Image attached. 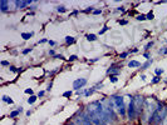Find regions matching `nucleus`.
I'll list each match as a JSON object with an SVG mask.
<instances>
[{
	"instance_id": "obj_1",
	"label": "nucleus",
	"mask_w": 167,
	"mask_h": 125,
	"mask_svg": "<svg viewBox=\"0 0 167 125\" xmlns=\"http://www.w3.org/2000/svg\"><path fill=\"white\" fill-rule=\"evenodd\" d=\"M167 116V108L162 106L161 104L157 106V109L153 111V114L148 119V124L150 125H160Z\"/></svg>"
},
{
	"instance_id": "obj_2",
	"label": "nucleus",
	"mask_w": 167,
	"mask_h": 125,
	"mask_svg": "<svg viewBox=\"0 0 167 125\" xmlns=\"http://www.w3.org/2000/svg\"><path fill=\"white\" fill-rule=\"evenodd\" d=\"M112 100H113V104H116L117 110L121 114V116H124L126 111H127L126 110V105H124V98L121 96V95H114V96H112Z\"/></svg>"
},
{
	"instance_id": "obj_3",
	"label": "nucleus",
	"mask_w": 167,
	"mask_h": 125,
	"mask_svg": "<svg viewBox=\"0 0 167 125\" xmlns=\"http://www.w3.org/2000/svg\"><path fill=\"white\" fill-rule=\"evenodd\" d=\"M128 98H129V104H128V108H127V114H128L129 120H133V119H136L137 109H136V105H135L133 98H132V96H128Z\"/></svg>"
},
{
	"instance_id": "obj_4",
	"label": "nucleus",
	"mask_w": 167,
	"mask_h": 125,
	"mask_svg": "<svg viewBox=\"0 0 167 125\" xmlns=\"http://www.w3.org/2000/svg\"><path fill=\"white\" fill-rule=\"evenodd\" d=\"M85 84H87V79H85V78H79V79H77V80H74V83H73V89L77 90V91H79Z\"/></svg>"
},
{
	"instance_id": "obj_5",
	"label": "nucleus",
	"mask_w": 167,
	"mask_h": 125,
	"mask_svg": "<svg viewBox=\"0 0 167 125\" xmlns=\"http://www.w3.org/2000/svg\"><path fill=\"white\" fill-rule=\"evenodd\" d=\"M14 4H15L16 9H24L28 5L30 6L33 4V1H31V0H25V1H19V0H16V1H14Z\"/></svg>"
},
{
	"instance_id": "obj_6",
	"label": "nucleus",
	"mask_w": 167,
	"mask_h": 125,
	"mask_svg": "<svg viewBox=\"0 0 167 125\" xmlns=\"http://www.w3.org/2000/svg\"><path fill=\"white\" fill-rule=\"evenodd\" d=\"M119 73H121V69H114L113 66H111V68L107 70V74H109V75H114V76H117Z\"/></svg>"
},
{
	"instance_id": "obj_7",
	"label": "nucleus",
	"mask_w": 167,
	"mask_h": 125,
	"mask_svg": "<svg viewBox=\"0 0 167 125\" xmlns=\"http://www.w3.org/2000/svg\"><path fill=\"white\" fill-rule=\"evenodd\" d=\"M8 5H9V3L5 1V0H1V1H0V10H1V13L8 11Z\"/></svg>"
},
{
	"instance_id": "obj_8",
	"label": "nucleus",
	"mask_w": 167,
	"mask_h": 125,
	"mask_svg": "<svg viewBox=\"0 0 167 125\" xmlns=\"http://www.w3.org/2000/svg\"><path fill=\"white\" fill-rule=\"evenodd\" d=\"M128 66L129 68H138V66H142V65H141V62L137 61V60H131L128 62Z\"/></svg>"
},
{
	"instance_id": "obj_9",
	"label": "nucleus",
	"mask_w": 167,
	"mask_h": 125,
	"mask_svg": "<svg viewBox=\"0 0 167 125\" xmlns=\"http://www.w3.org/2000/svg\"><path fill=\"white\" fill-rule=\"evenodd\" d=\"M152 62H153V60H152V59H150V60H147V61L144 62V64H142L141 69H142V70H146L147 68H150V66H151V64H152Z\"/></svg>"
},
{
	"instance_id": "obj_10",
	"label": "nucleus",
	"mask_w": 167,
	"mask_h": 125,
	"mask_svg": "<svg viewBox=\"0 0 167 125\" xmlns=\"http://www.w3.org/2000/svg\"><path fill=\"white\" fill-rule=\"evenodd\" d=\"M65 43L68 45L74 44V43H76V38H74V36H65Z\"/></svg>"
},
{
	"instance_id": "obj_11",
	"label": "nucleus",
	"mask_w": 167,
	"mask_h": 125,
	"mask_svg": "<svg viewBox=\"0 0 167 125\" xmlns=\"http://www.w3.org/2000/svg\"><path fill=\"white\" fill-rule=\"evenodd\" d=\"M33 35H34L33 31H30V33H22V38H23L24 40H29Z\"/></svg>"
},
{
	"instance_id": "obj_12",
	"label": "nucleus",
	"mask_w": 167,
	"mask_h": 125,
	"mask_svg": "<svg viewBox=\"0 0 167 125\" xmlns=\"http://www.w3.org/2000/svg\"><path fill=\"white\" fill-rule=\"evenodd\" d=\"M3 101H4V103H6V104H10V105L14 103V101H13V99H11L10 96H8V95H3Z\"/></svg>"
},
{
	"instance_id": "obj_13",
	"label": "nucleus",
	"mask_w": 167,
	"mask_h": 125,
	"mask_svg": "<svg viewBox=\"0 0 167 125\" xmlns=\"http://www.w3.org/2000/svg\"><path fill=\"white\" fill-rule=\"evenodd\" d=\"M98 38H97V35L96 34H88L87 35V40L88 41H96Z\"/></svg>"
},
{
	"instance_id": "obj_14",
	"label": "nucleus",
	"mask_w": 167,
	"mask_h": 125,
	"mask_svg": "<svg viewBox=\"0 0 167 125\" xmlns=\"http://www.w3.org/2000/svg\"><path fill=\"white\" fill-rule=\"evenodd\" d=\"M96 90H97V89H96V86H93V88H92V89H89V90L84 91V96H87V98H88V96H90V95H92V94H93V93H94Z\"/></svg>"
},
{
	"instance_id": "obj_15",
	"label": "nucleus",
	"mask_w": 167,
	"mask_h": 125,
	"mask_svg": "<svg viewBox=\"0 0 167 125\" xmlns=\"http://www.w3.org/2000/svg\"><path fill=\"white\" fill-rule=\"evenodd\" d=\"M36 99H38V96H35V95H31L29 99H28V104H34L36 101Z\"/></svg>"
},
{
	"instance_id": "obj_16",
	"label": "nucleus",
	"mask_w": 167,
	"mask_h": 125,
	"mask_svg": "<svg viewBox=\"0 0 167 125\" xmlns=\"http://www.w3.org/2000/svg\"><path fill=\"white\" fill-rule=\"evenodd\" d=\"M137 20H138V21H144V20L147 19L146 18V15L144 14H139V15H137V18H136Z\"/></svg>"
},
{
	"instance_id": "obj_17",
	"label": "nucleus",
	"mask_w": 167,
	"mask_h": 125,
	"mask_svg": "<svg viewBox=\"0 0 167 125\" xmlns=\"http://www.w3.org/2000/svg\"><path fill=\"white\" fill-rule=\"evenodd\" d=\"M161 81V78L160 76H155L152 80H151V84H157V83H160Z\"/></svg>"
},
{
	"instance_id": "obj_18",
	"label": "nucleus",
	"mask_w": 167,
	"mask_h": 125,
	"mask_svg": "<svg viewBox=\"0 0 167 125\" xmlns=\"http://www.w3.org/2000/svg\"><path fill=\"white\" fill-rule=\"evenodd\" d=\"M19 114H20V111H19V110H14V111H11V113H10V118H16Z\"/></svg>"
},
{
	"instance_id": "obj_19",
	"label": "nucleus",
	"mask_w": 167,
	"mask_h": 125,
	"mask_svg": "<svg viewBox=\"0 0 167 125\" xmlns=\"http://www.w3.org/2000/svg\"><path fill=\"white\" fill-rule=\"evenodd\" d=\"M57 10H58L59 13H65V11H67V9H65V6H63V5H59V6L57 8Z\"/></svg>"
},
{
	"instance_id": "obj_20",
	"label": "nucleus",
	"mask_w": 167,
	"mask_h": 125,
	"mask_svg": "<svg viewBox=\"0 0 167 125\" xmlns=\"http://www.w3.org/2000/svg\"><path fill=\"white\" fill-rule=\"evenodd\" d=\"M72 94H73V91L72 90H68V91L63 93V98H69V96H72Z\"/></svg>"
},
{
	"instance_id": "obj_21",
	"label": "nucleus",
	"mask_w": 167,
	"mask_h": 125,
	"mask_svg": "<svg viewBox=\"0 0 167 125\" xmlns=\"http://www.w3.org/2000/svg\"><path fill=\"white\" fill-rule=\"evenodd\" d=\"M109 80H111V83H117V81H118V78L114 76V75H111V76H109Z\"/></svg>"
},
{
	"instance_id": "obj_22",
	"label": "nucleus",
	"mask_w": 167,
	"mask_h": 125,
	"mask_svg": "<svg viewBox=\"0 0 167 125\" xmlns=\"http://www.w3.org/2000/svg\"><path fill=\"white\" fill-rule=\"evenodd\" d=\"M158 53H160L161 55H165V54H167V48H166V46H163V48H161Z\"/></svg>"
},
{
	"instance_id": "obj_23",
	"label": "nucleus",
	"mask_w": 167,
	"mask_h": 125,
	"mask_svg": "<svg viewBox=\"0 0 167 125\" xmlns=\"http://www.w3.org/2000/svg\"><path fill=\"white\" fill-rule=\"evenodd\" d=\"M146 18H147L148 20H153V19H155V15H153V13H148V14L146 15Z\"/></svg>"
},
{
	"instance_id": "obj_24",
	"label": "nucleus",
	"mask_w": 167,
	"mask_h": 125,
	"mask_svg": "<svg viewBox=\"0 0 167 125\" xmlns=\"http://www.w3.org/2000/svg\"><path fill=\"white\" fill-rule=\"evenodd\" d=\"M163 71H165L163 69H156V70H155V73H156V75H157V76L162 75V74H163Z\"/></svg>"
},
{
	"instance_id": "obj_25",
	"label": "nucleus",
	"mask_w": 167,
	"mask_h": 125,
	"mask_svg": "<svg viewBox=\"0 0 167 125\" xmlns=\"http://www.w3.org/2000/svg\"><path fill=\"white\" fill-rule=\"evenodd\" d=\"M152 46H153V41H150V43H148V44L144 46V49H146V50H148V49H151Z\"/></svg>"
},
{
	"instance_id": "obj_26",
	"label": "nucleus",
	"mask_w": 167,
	"mask_h": 125,
	"mask_svg": "<svg viewBox=\"0 0 167 125\" xmlns=\"http://www.w3.org/2000/svg\"><path fill=\"white\" fill-rule=\"evenodd\" d=\"M31 50H33L31 48H28V49H24V50H23V54H24V55H27V54H29V53H31Z\"/></svg>"
},
{
	"instance_id": "obj_27",
	"label": "nucleus",
	"mask_w": 167,
	"mask_h": 125,
	"mask_svg": "<svg viewBox=\"0 0 167 125\" xmlns=\"http://www.w3.org/2000/svg\"><path fill=\"white\" fill-rule=\"evenodd\" d=\"M128 54H129L128 51H126V53H122V54H119V58H121V59H124V58H127V56H128Z\"/></svg>"
},
{
	"instance_id": "obj_28",
	"label": "nucleus",
	"mask_w": 167,
	"mask_h": 125,
	"mask_svg": "<svg viewBox=\"0 0 167 125\" xmlns=\"http://www.w3.org/2000/svg\"><path fill=\"white\" fill-rule=\"evenodd\" d=\"M1 65H3V66H10V62L6 61V60H3V61H1Z\"/></svg>"
},
{
	"instance_id": "obj_29",
	"label": "nucleus",
	"mask_w": 167,
	"mask_h": 125,
	"mask_svg": "<svg viewBox=\"0 0 167 125\" xmlns=\"http://www.w3.org/2000/svg\"><path fill=\"white\" fill-rule=\"evenodd\" d=\"M108 29H109L108 26H104V28H103L102 30H99V35H102V34H104V33H106V31H107Z\"/></svg>"
},
{
	"instance_id": "obj_30",
	"label": "nucleus",
	"mask_w": 167,
	"mask_h": 125,
	"mask_svg": "<svg viewBox=\"0 0 167 125\" xmlns=\"http://www.w3.org/2000/svg\"><path fill=\"white\" fill-rule=\"evenodd\" d=\"M77 59H78L77 55H70L69 56V61H74V60H77Z\"/></svg>"
},
{
	"instance_id": "obj_31",
	"label": "nucleus",
	"mask_w": 167,
	"mask_h": 125,
	"mask_svg": "<svg viewBox=\"0 0 167 125\" xmlns=\"http://www.w3.org/2000/svg\"><path fill=\"white\" fill-rule=\"evenodd\" d=\"M54 58H55V59H60V60H64V59H65V58L62 55V54H57V55H55Z\"/></svg>"
},
{
	"instance_id": "obj_32",
	"label": "nucleus",
	"mask_w": 167,
	"mask_h": 125,
	"mask_svg": "<svg viewBox=\"0 0 167 125\" xmlns=\"http://www.w3.org/2000/svg\"><path fill=\"white\" fill-rule=\"evenodd\" d=\"M9 69H10V71H13V73H18V71H20V69H15L14 66H9Z\"/></svg>"
},
{
	"instance_id": "obj_33",
	"label": "nucleus",
	"mask_w": 167,
	"mask_h": 125,
	"mask_svg": "<svg viewBox=\"0 0 167 125\" xmlns=\"http://www.w3.org/2000/svg\"><path fill=\"white\" fill-rule=\"evenodd\" d=\"M44 94H45V91H44V90H40L36 96H38V98H43V96H44Z\"/></svg>"
},
{
	"instance_id": "obj_34",
	"label": "nucleus",
	"mask_w": 167,
	"mask_h": 125,
	"mask_svg": "<svg viewBox=\"0 0 167 125\" xmlns=\"http://www.w3.org/2000/svg\"><path fill=\"white\" fill-rule=\"evenodd\" d=\"M117 11H119V13H124V11H126V8H124V6H119V8H117Z\"/></svg>"
},
{
	"instance_id": "obj_35",
	"label": "nucleus",
	"mask_w": 167,
	"mask_h": 125,
	"mask_svg": "<svg viewBox=\"0 0 167 125\" xmlns=\"http://www.w3.org/2000/svg\"><path fill=\"white\" fill-rule=\"evenodd\" d=\"M93 14H94V15H99V14H102V9H96V10L93 11Z\"/></svg>"
},
{
	"instance_id": "obj_36",
	"label": "nucleus",
	"mask_w": 167,
	"mask_h": 125,
	"mask_svg": "<svg viewBox=\"0 0 167 125\" xmlns=\"http://www.w3.org/2000/svg\"><path fill=\"white\" fill-rule=\"evenodd\" d=\"M25 94H29L31 96L33 95V89H25Z\"/></svg>"
},
{
	"instance_id": "obj_37",
	"label": "nucleus",
	"mask_w": 167,
	"mask_h": 125,
	"mask_svg": "<svg viewBox=\"0 0 167 125\" xmlns=\"http://www.w3.org/2000/svg\"><path fill=\"white\" fill-rule=\"evenodd\" d=\"M90 11H94V9H93V6H89L88 9H85V10H84V13H90Z\"/></svg>"
},
{
	"instance_id": "obj_38",
	"label": "nucleus",
	"mask_w": 167,
	"mask_h": 125,
	"mask_svg": "<svg viewBox=\"0 0 167 125\" xmlns=\"http://www.w3.org/2000/svg\"><path fill=\"white\" fill-rule=\"evenodd\" d=\"M48 44H49L50 46H54V45H55V41H54V40H49V41H48Z\"/></svg>"
},
{
	"instance_id": "obj_39",
	"label": "nucleus",
	"mask_w": 167,
	"mask_h": 125,
	"mask_svg": "<svg viewBox=\"0 0 167 125\" xmlns=\"http://www.w3.org/2000/svg\"><path fill=\"white\" fill-rule=\"evenodd\" d=\"M49 40H47V39H42V40H39V44H44V43H48Z\"/></svg>"
},
{
	"instance_id": "obj_40",
	"label": "nucleus",
	"mask_w": 167,
	"mask_h": 125,
	"mask_svg": "<svg viewBox=\"0 0 167 125\" xmlns=\"http://www.w3.org/2000/svg\"><path fill=\"white\" fill-rule=\"evenodd\" d=\"M127 23H128L127 20H119V24H121V25H126Z\"/></svg>"
},
{
	"instance_id": "obj_41",
	"label": "nucleus",
	"mask_w": 167,
	"mask_h": 125,
	"mask_svg": "<svg viewBox=\"0 0 167 125\" xmlns=\"http://www.w3.org/2000/svg\"><path fill=\"white\" fill-rule=\"evenodd\" d=\"M49 55H52V56H55V55H57V54H55V51L52 49V50H49Z\"/></svg>"
},
{
	"instance_id": "obj_42",
	"label": "nucleus",
	"mask_w": 167,
	"mask_h": 125,
	"mask_svg": "<svg viewBox=\"0 0 167 125\" xmlns=\"http://www.w3.org/2000/svg\"><path fill=\"white\" fill-rule=\"evenodd\" d=\"M143 58H146L147 60H150V54H148V53H144V54H143Z\"/></svg>"
},
{
	"instance_id": "obj_43",
	"label": "nucleus",
	"mask_w": 167,
	"mask_h": 125,
	"mask_svg": "<svg viewBox=\"0 0 167 125\" xmlns=\"http://www.w3.org/2000/svg\"><path fill=\"white\" fill-rule=\"evenodd\" d=\"M52 86H53V83H50V84L48 85V88H47V91H50V90H52Z\"/></svg>"
},
{
	"instance_id": "obj_44",
	"label": "nucleus",
	"mask_w": 167,
	"mask_h": 125,
	"mask_svg": "<svg viewBox=\"0 0 167 125\" xmlns=\"http://www.w3.org/2000/svg\"><path fill=\"white\" fill-rule=\"evenodd\" d=\"M137 51H138V49L136 48V49H132V50H129L128 53H137Z\"/></svg>"
},
{
	"instance_id": "obj_45",
	"label": "nucleus",
	"mask_w": 167,
	"mask_h": 125,
	"mask_svg": "<svg viewBox=\"0 0 167 125\" xmlns=\"http://www.w3.org/2000/svg\"><path fill=\"white\" fill-rule=\"evenodd\" d=\"M99 60V58H96V59H92L90 60V62H96V61H98Z\"/></svg>"
},
{
	"instance_id": "obj_46",
	"label": "nucleus",
	"mask_w": 167,
	"mask_h": 125,
	"mask_svg": "<svg viewBox=\"0 0 167 125\" xmlns=\"http://www.w3.org/2000/svg\"><path fill=\"white\" fill-rule=\"evenodd\" d=\"M25 115H27V116H30V115H31V111H30V110H29V111H27V113H25Z\"/></svg>"
},
{
	"instance_id": "obj_47",
	"label": "nucleus",
	"mask_w": 167,
	"mask_h": 125,
	"mask_svg": "<svg viewBox=\"0 0 167 125\" xmlns=\"http://www.w3.org/2000/svg\"><path fill=\"white\" fill-rule=\"evenodd\" d=\"M29 9H31V10H34V9H36V6H31V5H30V6H29Z\"/></svg>"
},
{
	"instance_id": "obj_48",
	"label": "nucleus",
	"mask_w": 167,
	"mask_h": 125,
	"mask_svg": "<svg viewBox=\"0 0 167 125\" xmlns=\"http://www.w3.org/2000/svg\"><path fill=\"white\" fill-rule=\"evenodd\" d=\"M141 79L142 80H146V75H141Z\"/></svg>"
},
{
	"instance_id": "obj_49",
	"label": "nucleus",
	"mask_w": 167,
	"mask_h": 125,
	"mask_svg": "<svg viewBox=\"0 0 167 125\" xmlns=\"http://www.w3.org/2000/svg\"><path fill=\"white\" fill-rule=\"evenodd\" d=\"M166 81H167V80H166Z\"/></svg>"
}]
</instances>
